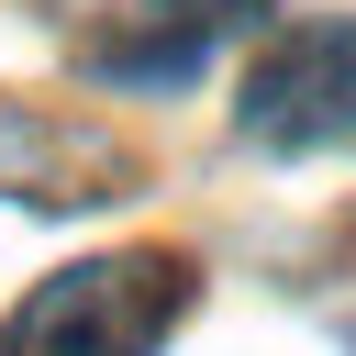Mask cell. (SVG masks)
Returning <instances> with one entry per match:
<instances>
[{
	"instance_id": "obj_3",
	"label": "cell",
	"mask_w": 356,
	"mask_h": 356,
	"mask_svg": "<svg viewBox=\"0 0 356 356\" xmlns=\"http://www.w3.org/2000/svg\"><path fill=\"white\" fill-rule=\"evenodd\" d=\"M111 189H122V145L111 134H78L56 111H0V200L78 211V200H111Z\"/></svg>"
},
{
	"instance_id": "obj_4",
	"label": "cell",
	"mask_w": 356,
	"mask_h": 356,
	"mask_svg": "<svg viewBox=\"0 0 356 356\" xmlns=\"http://www.w3.org/2000/svg\"><path fill=\"white\" fill-rule=\"evenodd\" d=\"M256 11H267V0H145V22H156V33H111L89 67H100V78H189V67H200V44H211V33H234V22H256Z\"/></svg>"
},
{
	"instance_id": "obj_1",
	"label": "cell",
	"mask_w": 356,
	"mask_h": 356,
	"mask_svg": "<svg viewBox=\"0 0 356 356\" xmlns=\"http://www.w3.org/2000/svg\"><path fill=\"white\" fill-rule=\"evenodd\" d=\"M178 312H189L178 256H89V267H56L11 312L0 356H156Z\"/></svg>"
},
{
	"instance_id": "obj_2",
	"label": "cell",
	"mask_w": 356,
	"mask_h": 356,
	"mask_svg": "<svg viewBox=\"0 0 356 356\" xmlns=\"http://www.w3.org/2000/svg\"><path fill=\"white\" fill-rule=\"evenodd\" d=\"M234 122H245V145H267V156H334V145H356V22H345V11L289 22V33L245 67Z\"/></svg>"
}]
</instances>
